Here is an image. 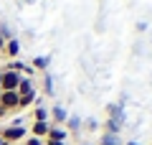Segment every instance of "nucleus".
<instances>
[{
  "mask_svg": "<svg viewBox=\"0 0 152 145\" xmlns=\"http://www.w3.org/2000/svg\"><path fill=\"white\" fill-rule=\"evenodd\" d=\"M0 76H3V71H0Z\"/></svg>",
  "mask_w": 152,
  "mask_h": 145,
  "instance_id": "20",
  "label": "nucleus"
},
{
  "mask_svg": "<svg viewBox=\"0 0 152 145\" xmlns=\"http://www.w3.org/2000/svg\"><path fill=\"white\" fill-rule=\"evenodd\" d=\"M69 127H74V130H76V127H79V120H76V117H71V120H69Z\"/></svg>",
  "mask_w": 152,
  "mask_h": 145,
  "instance_id": "15",
  "label": "nucleus"
},
{
  "mask_svg": "<svg viewBox=\"0 0 152 145\" xmlns=\"http://www.w3.org/2000/svg\"><path fill=\"white\" fill-rule=\"evenodd\" d=\"M53 117L58 120V122H64V120H66V109L64 107H53Z\"/></svg>",
  "mask_w": 152,
  "mask_h": 145,
  "instance_id": "11",
  "label": "nucleus"
},
{
  "mask_svg": "<svg viewBox=\"0 0 152 145\" xmlns=\"http://www.w3.org/2000/svg\"><path fill=\"white\" fill-rule=\"evenodd\" d=\"M33 117H36V122H48V109L38 107L36 112H33Z\"/></svg>",
  "mask_w": 152,
  "mask_h": 145,
  "instance_id": "10",
  "label": "nucleus"
},
{
  "mask_svg": "<svg viewBox=\"0 0 152 145\" xmlns=\"http://www.w3.org/2000/svg\"><path fill=\"white\" fill-rule=\"evenodd\" d=\"M18 97H20V94H28V92H33V81L31 79H20V84H18Z\"/></svg>",
  "mask_w": 152,
  "mask_h": 145,
  "instance_id": "7",
  "label": "nucleus"
},
{
  "mask_svg": "<svg viewBox=\"0 0 152 145\" xmlns=\"http://www.w3.org/2000/svg\"><path fill=\"white\" fill-rule=\"evenodd\" d=\"M5 115H8V109L3 107V104H0V117H5Z\"/></svg>",
  "mask_w": 152,
  "mask_h": 145,
  "instance_id": "17",
  "label": "nucleus"
},
{
  "mask_svg": "<svg viewBox=\"0 0 152 145\" xmlns=\"http://www.w3.org/2000/svg\"><path fill=\"white\" fill-rule=\"evenodd\" d=\"M36 102V89L28 92V94H20V102H18V107H28V104Z\"/></svg>",
  "mask_w": 152,
  "mask_h": 145,
  "instance_id": "9",
  "label": "nucleus"
},
{
  "mask_svg": "<svg viewBox=\"0 0 152 145\" xmlns=\"http://www.w3.org/2000/svg\"><path fill=\"white\" fill-rule=\"evenodd\" d=\"M102 145H117V138H114V135H104V138H102Z\"/></svg>",
  "mask_w": 152,
  "mask_h": 145,
  "instance_id": "12",
  "label": "nucleus"
},
{
  "mask_svg": "<svg viewBox=\"0 0 152 145\" xmlns=\"http://www.w3.org/2000/svg\"><path fill=\"white\" fill-rule=\"evenodd\" d=\"M51 89H53V87H51V76L46 74V94H53V92H51Z\"/></svg>",
  "mask_w": 152,
  "mask_h": 145,
  "instance_id": "13",
  "label": "nucleus"
},
{
  "mask_svg": "<svg viewBox=\"0 0 152 145\" xmlns=\"http://www.w3.org/2000/svg\"><path fill=\"white\" fill-rule=\"evenodd\" d=\"M48 145H64V143H53V140H48Z\"/></svg>",
  "mask_w": 152,
  "mask_h": 145,
  "instance_id": "18",
  "label": "nucleus"
},
{
  "mask_svg": "<svg viewBox=\"0 0 152 145\" xmlns=\"http://www.w3.org/2000/svg\"><path fill=\"white\" fill-rule=\"evenodd\" d=\"M0 145H8V143H5V140H3V138H0Z\"/></svg>",
  "mask_w": 152,
  "mask_h": 145,
  "instance_id": "19",
  "label": "nucleus"
},
{
  "mask_svg": "<svg viewBox=\"0 0 152 145\" xmlns=\"http://www.w3.org/2000/svg\"><path fill=\"white\" fill-rule=\"evenodd\" d=\"M31 69H41V71H46V69H48V56H36Z\"/></svg>",
  "mask_w": 152,
  "mask_h": 145,
  "instance_id": "8",
  "label": "nucleus"
},
{
  "mask_svg": "<svg viewBox=\"0 0 152 145\" xmlns=\"http://www.w3.org/2000/svg\"><path fill=\"white\" fill-rule=\"evenodd\" d=\"M0 138L5 140V143H15V140H23V138H26V127H20V125H10V127H5L3 132H0Z\"/></svg>",
  "mask_w": 152,
  "mask_h": 145,
  "instance_id": "2",
  "label": "nucleus"
},
{
  "mask_svg": "<svg viewBox=\"0 0 152 145\" xmlns=\"http://www.w3.org/2000/svg\"><path fill=\"white\" fill-rule=\"evenodd\" d=\"M3 54H5L8 59H15V56L20 54V43H18V38H8V41H5V48H3Z\"/></svg>",
  "mask_w": 152,
  "mask_h": 145,
  "instance_id": "4",
  "label": "nucleus"
},
{
  "mask_svg": "<svg viewBox=\"0 0 152 145\" xmlns=\"http://www.w3.org/2000/svg\"><path fill=\"white\" fill-rule=\"evenodd\" d=\"M48 130H51L48 122H33V130H31V132H33V138L41 140V138H46V135H48Z\"/></svg>",
  "mask_w": 152,
  "mask_h": 145,
  "instance_id": "5",
  "label": "nucleus"
},
{
  "mask_svg": "<svg viewBox=\"0 0 152 145\" xmlns=\"http://www.w3.org/2000/svg\"><path fill=\"white\" fill-rule=\"evenodd\" d=\"M18 102H20L18 92H0V104H3V107H5L8 112L18 109Z\"/></svg>",
  "mask_w": 152,
  "mask_h": 145,
  "instance_id": "3",
  "label": "nucleus"
},
{
  "mask_svg": "<svg viewBox=\"0 0 152 145\" xmlns=\"http://www.w3.org/2000/svg\"><path fill=\"white\" fill-rule=\"evenodd\" d=\"M3 48H5V38L0 36V54H3Z\"/></svg>",
  "mask_w": 152,
  "mask_h": 145,
  "instance_id": "16",
  "label": "nucleus"
},
{
  "mask_svg": "<svg viewBox=\"0 0 152 145\" xmlns=\"http://www.w3.org/2000/svg\"><path fill=\"white\" fill-rule=\"evenodd\" d=\"M48 140H53V143H64L66 140V132L61 127H51L48 130Z\"/></svg>",
  "mask_w": 152,
  "mask_h": 145,
  "instance_id": "6",
  "label": "nucleus"
},
{
  "mask_svg": "<svg viewBox=\"0 0 152 145\" xmlns=\"http://www.w3.org/2000/svg\"><path fill=\"white\" fill-rule=\"evenodd\" d=\"M23 76L18 74V71H8L3 69V76H0V92H15L18 84H20Z\"/></svg>",
  "mask_w": 152,
  "mask_h": 145,
  "instance_id": "1",
  "label": "nucleus"
},
{
  "mask_svg": "<svg viewBox=\"0 0 152 145\" xmlns=\"http://www.w3.org/2000/svg\"><path fill=\"white\" fill-rule=\"evenodd\" d=\"M26 145H43V143H41L38 138H28V140H26Z\"/></svg>",
  "mask_w": 152,
  "mask_h": 145,
  "instance_id": "14",
  "label": "nucleus"
}]
</instances>
